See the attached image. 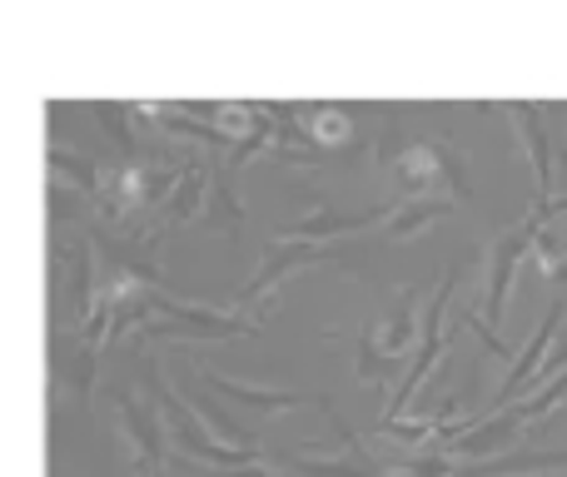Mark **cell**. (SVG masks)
<instances>
[{
    "label": "cell",
    "mask_w": 567,
    "mask_h": 477,
    "mask_svg": "<svg viewBox=\"0 0 567 477\" xmlns=\"http://www.w3.org/2000/svg\"><path fill=\"white\" fill-rule=\"evenodd\" d=\"M379 159L389 165L393 199H439V195H449L458 209L478 205L473 169H468V155H463L458 139H449V135H403V139L383 135Z\"/></svg>",
    "instance_id": "cell-1"
},
{
    "label": "cell",
    "mask_w": 567,
    "mask_h": 477,
    "mask_svg": "<svg viewBox=\"0 0 567 477\" xmlns=\"http://www.w3.org/2000/svg\"><path fill=\"white\" fill-rule=\"evenodd\" d=\"M419 303H423V283H403V289L389 299V309L359 329V359H353V373H359L363 383H373L383 398H393V373H399V363L403 359L413 363V353H419V339H423V309Z\"/></svg>",
    "instance_id": "cell-2"
},
{
    "label": "cell",
    "mask_w": 567,
    "mask_h": 477,
    "mask_svg": "<svg viewBox=\"0 0 567 477\" xmlns=\"http://www.w3.org/2000/svg\"><path fill=\"white\" fill-rule=\"evenodd\" d=\"M463 269H468V259H453L449 269H443L439 289L429 293V303H423V339H419V353H413V363L403 369L399 388H393V398L383 403V423L403 418V408H409L413 398H419V388L433 379V369L443 363V353L453 349V293H458V279Z\"/></svg>",
    "instance_id": "cell-3"
},
{
    "label": "cell",
    "mask_w": 567,
    "mask_h": 477,
    "mask_svg": "<svg viewBox=\"0 0 567 477\" xmlns=\"http://www.w3.org/2000/svg\"><path fill=\"white\" fill-rule=\"evenodd\" d=\"M319 263H329V269H359L363 253L353 249V243H313V239L275 235L265 243V259H259V269L249 273V283H239V293H235L229 309L235 313L239 309H259L279 283H289L293 273H303V269H319Z\"/></svg>",
    "instance_id": "cell-4"
},
{
    "label": "cell",
    "mask_w": 567,
    "mask_h": 477,
    "mask_svg": "<svg viewBox=\"0 0 567 477\" xmlns=\"http://www.w3.org/2000/svg\"><path fill=\"white\" fill-rule=\"evenodd\" d=\"M259 323L239 319L235 309H209V303H189L175 299V293H155V309L140 323V343L150 339H259Z\"/></svg>",
    "instance_id": "cell-5"
},
{
    "label": "cell",
    "mask_w": 567,
    "mask_h": 477,
    "mask_svg": "<svg viewBox=\"0 0 567 477\" xmlns=\"http://www.w3.org/2000/svg\"><path fill=\"white\" fill-rule=\"evenodd\" d=\"M100 343H90L85 333L55 329V359H50V413L60 418H80L85 428L90 418V393L100 379Z\"/></svg>",
    "instance_id": "cell-6"
},
{
    "label": "cell",
    "mask_w": 567,
    "mask_h": 477,
    "mask_svg": "<svg viewBox=\"0 0 567 477\" xmlns=\"http://www.w3.org/2000/svg\"><path fill=\"white\" fill-rule=\"evenodd\" d=\"M553 219V205H538L533 199V209L518 219V225H508L498 239L488 243V273H483V323H488L493 333H498L503 313H508V293H513V279H518V263L523 253H533V243H538V235L548 229Z\"/></svg>",
    "instance_id": "cell-7"
},
{
    "label": "cell",
    "mask_w": 567,
    "mask_h": 477,
    "mask_svg": "<svg viewBox=\"0 0 567 477\" xmlns=\"http://www.w3.org/2000/svg\"><path fill=\"white\" fill-rule=\"evenodd\" d=\"M55 259H60V329H85L100 309V253L90 229H75L70 239H55Z\"/></svg>",
    "instance_id": "cell-8"
},
{
    "label": "cell",
    "mask_w": 567,
    "mask_h": 477,
    "mask_svg": "<svg viewBox=\"0 0 567 477\" xmlns=\"http://www.w3.org/2000/svg\"><path fill=\"white\" fill-rule=\"evenodd\" d=\"M115 423H120V438H125V453H130V473L159 477L169 468V443L175 438H169L155 403H145L135 388H125L115 398Z\"/></svg>",
    "instance_id": "cell-9"
},
{
    "label": "cell",
    "mask_w": 567,
    "mask_h": 477,
    "mask_svg": "<svg viewBox=\"0 0 567 477\" xmlns=\"http://www.w3.org/2000/svg\"><path fill=\"white\" fill-rule=\"evenodd\" d=\"M199 383H205L215 398H225L229 408L239 413H259V418H275V413H293V408H319L329 423H343L339 413H333L329 393H284V388H259V383L249 379H229V373L209 369V363H195Z\"/></svg>",
    "instance_id": "cell-10"
},
{
    "label": "cell",
    "mask_w": 567,
    "mask_h": 477,
    "mask_svg": "<svg viewBox=\"0 0 567 477\" xmlns=\"http://www.w3.org/2000/svg\"><path fill=\"white\" fill-rule=\"evenodd\" d=\"M309 199V209H303L299 219H293L284 235L289 239H313V243H339L343 235H359V229H383L389 225V215L399 209V199H379V205L369 209H333L329 195H303Z\"/></svg>",
    "instance_id": "cell-11"
},
{
    "label": "cell",
    "mask_w": 567,
    "mask_h": 477,
    "mask_svg": "<svg viewBox=\"0 0 567 477\" xmlns=\"http://www.w3.org/2000/svg\"><path fill=\"white\" fill-rule=\"evenodd\" d=\"M563 319H567V299H563V293H553L548 309H543V319H538V329H533V339L523 343V353L508 363V379H503L498 393H493V413L523 403V388H528V383L543 373V363H548V353H553V333L563 329Z\"/></svg>",
    "instance_id": "cell-12"
},
{
    "label": "cell",
    "mask_w": 567,
    "mask_h": 477,
    "mask_svg": "<svg viewBox=\"0 0 567 477\" xmlns=\"http://www.w3.org/2000/svg\"><path fill=\"white\" fill-rule=\"evenodd\" d=\"M523 433H533V423H528V413L513 403V408H503V413H483L478 428L463 433V438H453L443 453H453V458H473V463H493V458H503V453H518Z\"/></svg>",
    "instance_id": "cell-13"
},
{
    "label": "cell",
    "mask_w": 567,
    "mask_h": 477,
    "mask_svg": "<svg viewBox=\"0 0 567 477\" xmlns=\"http://www.w3.org/2000/svg\"><path fill=\"white\" fill-rule=\"evenodd\" d=\"M503 115L513 120V135L523 139V155H528L533 179H538V205H553V125H548V105H538V100H518V105H503Z\"/></svg>",
    "instance_id": "cell-14"
},
{
    "label": "cell",
    "mask_w": 567,
    "mask_h": 477,
    "mask_svg": "<svg viewBox=\"0 0 567 477\" xmlns=\"http://www.w3.org/2000/svg\"><path fill=\"white\" fill-rule=\"evenodd\" d=\"M199 229H209V235H219L229 243H239L249 229V215L235 189V169H229L225 159H215V185H209V205H205V215H199Z\"/></svg>",
    "instance_id": "cell-15"
},
{
    "label": "cell",
    "mask_w": 567,
    "mask_h": 477,
    "mask_svg": "<svg viewBox=\"0 0 567 477\" xmlns=\"http://www.w3.org/2000/svg\"><path fill=\"white\" fill-rule=\"evenodd\" d=\"M185 398H189V408L199 413V418L209 423V433H215L219 443H229V448H259V433L249 428V423H239L235 413L225 408V398H215V393L199 383V373H195V363H185Z\"/></svg>",
    "instance_id": "cell-16"
},
{
    "label": "cell",
    "mask_w": 567,
    "mask_h": 477,
    "mask_svg": "<svg viewBox=\"0 0 567 477\" xmlns=\"http://www.w3.org/2000/svg\"><path fill=\"white\" fill-rule=\"evenodd\" d=\"M209 185H215V159H189V165H185V179L175 185V195H169V205H165V215H159V225H165V229H179V225H189L195 215H205Z\"/></svg>",
    "instance_id": "cell-17"
},
{
    "label": "cell",
    "mask_w": 567,
    "mask_h": 477,
    "mask_svg": "<svg viewBox=\"0 0 567 477\" xmlns=\"http://www.w3.org/2000/svg\"><path fill=\"white\" fill-rule=\"evenodd\" d=\"M453 209H458V205H453V199H443V195H439V199H399V209H393V215H389V225H383L373 239L409 243V239H419L429 225H439V219H449Z\"/></svg>",
    "instance_id": "cell-18"
},
{
    "label": "cell",
    "mask_w": 567,
    "mask_h": 477,
    "mask_svg": "<svg viewBox=\"0 0 567 477\" xmlns=\"http://www.w3.org/2000/svg\"><path fill=\"white\" fill-rule=\"evenodd\" d=\"M45 169H50V179H60V185L80 189V195L95 199V205H100V195H105V169H100L95 159H85L80 149L50 145V149H45Z\"/></svg>",
    "instance_id": "cell-19"
},
{
    "label": "cell",
    "mask_w": 567,
    "mask_h": 477,
    "mask_svg": "<svg viewBox=\"0 0 567 477\" xmlns=\"http://www.w3.org/2000/svg\"><path fill=\"white\" fill-rule=\"evenodd\" d=\"M303 129H309L313 149H323V155H339V149H349L353 139V120L343 105H303Z\"/></svg>",
    "instance_id": "cell-20"
},
{
    "label": "cell",
    "mask_w": 567,
    "mask_h": 477,
    "mask_svg": "<svg viewBox=\"0 0 567 477\" xmlns=\"http://www.w3.org/2000/svg\"><path fill=\"white\" fill-rule=\"evenodd\" d=\"M90 115H95V125L105 129L110 139L120 145V155H125V165H140L145 159V145H140L135 125H130V115H135V105H115V100H90Z\"/></svg>",
    "instance_id": "cell-21"
},
{
    "label": "cell",
    "mask_w": 567,
    "mask_h": 477,
    "mask_svg": "<svg viewBox=\"0 0 567 477\" xmlns=\"http://www.w3.org/2000/svg\"><path fill=\"white\" fill-rule=\"evenodd\" d=\"M533 259H538V269L548 273V279H563L567 283V239L553 225L538 235V243H533Z\"/></svg>",
    "instance_id": "cell-22"
},
{
    "label": "cell",
    "mask_w": 567,
    "mask_h": 477,
    "mask_svg": "<svg viewBox=\"0 0 567 477\" xmlns=\"http://www.w3.org/2000/svg\"><path fill=\"white\" fill-rule=\"evenodd\" d=\"M399 477H458V458L453 453H413Z\"/></svg>",
    "instance_id": "cell-23"
},
{
    "label": "cell",
    "mask_w": 567,
    "mask_h": 477,
    "mask_svg": "<svg viewBox=\"0 0 567 477\" xmlns=\"http://www.w3.org/2000/svg\"><path fill=\"white\" fill-rule=\"evenodd\" d=\"M563 209H567V199H553V215H563Z\"/></svg>",
    "instance_id": "cell-24"
}]
</instances>
